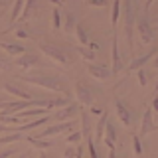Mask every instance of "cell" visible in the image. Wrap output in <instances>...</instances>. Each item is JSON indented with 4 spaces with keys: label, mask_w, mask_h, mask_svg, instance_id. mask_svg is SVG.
I'll return each instance as SVG.
<instances>
[{
    "label": "cell",
    "mask_w": 158,
    "mask_h": 158,
    "mask_svg": "<svg viewBox=\"0 0 158 158\" xmlns=\"http://www.w3.org/2000/svg\"><path fill=\"white\" fill-rule=\"evenodd\" d=\"M24 81L32 83V85H40L44 89H49V91H56V93H65L67 89L59 81L57 77H46V75H38V77H24Z\"/></svg>",
    "instance_id": "obj_1"
},
{
    "label": "cell",
    "mask_w": 158,
    "mask_h": 158,
    "mask_svg": "<svg viewBox=\"0 0 158 158\" xmlns=\"http://www.w3.org/2000/svg\"><path fill=\"white\" fill-rule=\"evenodd\" d=\"M71 128H75V121H63V123L48 127L46 131L36 138H48V136H53V135H61V132H67V131H71Z\"/></svg>",
    "instance_id": "obj_2"
},
{
    "label": "cell",
    "mask_w": 158,
    "mask_h": 158,
    "mask_svg": "<svg viewBox=\"0 0 158 158\" xmlns=\"http://www.w3.org/2000/svg\"><path fill=\"white\" fill-rule=\"evenodd\" d=\"M40 49H42L46 56H49L52 59H56L57 63H61V65H67L69 59L67 56L61 52V48H56V46H49V44H40Z\"/></svg>",
    "instance_id": "obj_3"
},
{
    "label": "cell",
    "mask_w": 158,
    "mask_h": 158,
    "mask_svg": "<svg viewBox=\"0 0 158 158\" xmlns=\"http://www.w3.org/2000/svg\"><path fill=\"white\" fill-rule=\"evenodd\" d=\"M75 97L83 107H91L93 105V91H91V87L83 85V83H77L75 85Z\"/></svg>",
    "instance_id": "obj_4"
},
{
    "label": "cell",
    "mask_w": 158,
    "mask_h": 158,
    "mask_svg": "<svg viewBox=\"0 0 158 158\" xmlns=\"http://www.w3.org/2000/svg\"><path fill=\"white\" fill-rule=\"evenodd\" d=\"M136 32L140 34V38H142V42H144V44H150L152 40H154V34H152V26H150V22L146 20V16L138 18V22H136Z\"/></svg>",
    "instance_id": "obj_5"
},
{
    "label": "cell",
    "mask_w": 158,
    "mask_h": 158,
    "mask_svg": "<svg viewBox=\"0 0 158 158\" xmlns=\"http://www.w3.org/2000/svg\"><path fill=\"white\" fill-rule=\"evenodd\" d=\"M115 109H117L118 121H121L125 127H131V125H132V113L127 109V105L121 101V99H115Z\"/></svg>",
    "instance_id": "obj_6"
},
{
    "label": "cell",
    "mask_w": 158,
    "mask_h": 158,
    "mask_svg": "<svg viewBox=\"0 0 158 158\" xmlns=\"http://www.w3.org/2000/svg\"><path fill=\"white\" fill-rule=\"evenodd\" d=\"M87 71L91 77L95 79H101V81H105V79L111 77V69H107L105 65H95V63H89L87 65Z\"/></svg>",
    "instance_id": "obj_7"
},
{
    "label": "cell",
    "mask_w": 158,
    "mask_h": 158,
    "mask_svg": "<svg viewBox=\"0 0 158 158\" xmlns=\"http://www.w3.org/2000/svg\"><path fill=\"white\" fill-rule=\"evenodd\" d=\"M154 118H152V111L150 109H146V113H144V117H142V127H140V136H146L148 132H152L154 131Z\"/></svg>",
    "instance_id": "obj_8"
},
{
    "label": "cell",
    "mask_w": 158,
    "mask_h": 158,
    "mask_svg": "<svg viewBox=\"0 0 158 158\" xmlns=\"http://www.w3.org/2000/svg\"><path fill=\"white\" fill-rule=\"evenodd\" d=\"M77 111H79V107L75 105V103H69V105H65V107L61 109V111H57L56 115H53V118H59L61 123L65 121V118H69V121H71V117L75 115Z\"/></svg>",
    "instance_id": "obj_9"
},
{
    "label": "cell",
    "mask_w": 158,
    "mask_h": 158,
    "mask_svg": "<svg viewBox=\"0 0 158 158\" xmlns=\"http://www.w3.org/2000/svg\"><path fill=\"white\" fill-rule=\"evenodd\" d=\"M4 91L10 93V95H14V97L26 99V101H30V99H32V95H30V93H26L24 89H20L16 83H4Z\"/></svg>",
    "instance_id": "obj_10"
},
{
    "label": "cell",
    "mask_w": 158,
    "mask_h": 158,
    "mask_svg": "<svg viewBox=\"0 0 158 158\" xmlns=\"http://www.w3.org/2000/svg\"><path fill=\"white\" fill-rule=\"evenodd\" d=\"M38 63H40V59L34 56V53H24V56H18V59H16L18 67H34V65H38Z\"/></svg>",
    "instance_id": "obj_11"
},
{
    "label": "cell",
    "mask_w": 158,
    "mask_h": 158,
    "mask_svg": "<svg viewBox=\"0 0 158 158\" xmlns=\"http://www.w3.org/2000/svg\"><path fill=\"white\" fill-rule=\"evenodd\" d=\"M105 132H107L105 144L109 146V150H113V148H115V140H117V131H115V127H113V123H111V121H107V125H105Z\"/></svg>",
    "instance_id": "obj_12"
},
{
    "label": "cell",
    "mask_w": 158,
    "mask_h": 158,
    "mask_svg": "<svg viewBox=\"0 0 158 158\" xmlns=\"http://www.w3.org/2000/svg\"><path fill=\"white\" fill-rule=\"evenodd\" d=\"M123 69V63H121V56H118V42H117V36L113 38V71L111 73H118Z\"/></svg>",
    "instance_id": "obj_13"
},
{
    "label": "cell",
    "mask_w": 158,
    "mask_h": 158,
    "mask_svg": "<svg viewBox=\"0 0 158 158\" xmlns=\"http://www.w3.org/2000/svg\"><path fill=\"white\" fill-rule=\"evenodd\" d=\"M26 142H30L34 148H40V150H46V148H52L53 142L52 140H46V138H36V136H24Z\"/></svg>",
    "instance_id": "obj_14"
},
{
    "label": "cell",
    "mask_w": 158,
    "mask_h": 158,
    "mask_svg": "<svg viewBox=\"0 0 158 158\" xmlns=\"http://www.w3.org/2000/svg\"><path fill=\"white\" fill-rule=\"evenodd\" d=\"M2 49L6 53H10V56H24V53H26V48H24L22 44H8V42H4Z\"/></svg>",
    "instance_id": "obj_15"
},
{
    "label": "cell",
    "mask_w": 158,
    "mask_h": 158,
    "mask_svg": "<svg viewBox=\"0 0 158 158\" xmlns=\"http://www.w3.org/2000/svg\"><path fill=\"white\" fill-rule=\"evenodd\" d=\"M154 53H156V48L152 49L150 53H146V56H142V57H136L135 61H132L131 65H128V71H135V69H142V65H144V63H148V61H150V59H152V56H154Z\"/></svg>",
    "instance_id": "obj_16"
},
{
    "label": "cell",
    "mask_w": 158,
    "mask_h": 158,
    "mask_svg": "<svg viewBox=\"0 0 158 158\" xmlns=\"http://www.w3.org/2000/svg\"><path fill=\"white\" fill-rule=\"evenodd\" d=\"M107 121H109V115L103 111V113H101V118H99V123H97V128H95V138H97V142H101V138H103V132H105Z\"/></svg>",
    "instance_id": "obj_17"
},
{
    "label": "cell",
    "mask_w": 158,
    "mask_h": 158,
    "mask_svg": "<svg viewBox=\"0 0 158 158\" xmlns=\"http://www.w3.org/2000/svg\"><path fill=\"white\" fill-rule=\"evenodd\" d=\"M48 109H42V107H38V109H34V111H22L18 115V118H26V117H46L48 115Z\"/></svg>",
    "instance_id": "obj_18"
},
{
    "label": "cell",
    "mask_w": 158,
    "mask_h": 158,
    "mask_svg": "<svg viewBox=\"0 0 158 158\" xmlns=\"http://www.w3.org/2000/svg\"><path fill=\"white\" fill-rule=\"evenodd\" d=\"M81 125H83V131H79L81 136H89V135H91V123H89L87 111H81Z\"/></svg>",
    "instance_id": "obj_19"
},
{
    "label": "cell",
    "mask_w": 158,
    "mask_h": 158,
    "mask_svg": "<svg viewBox=\"0 0 158 158\" xmlns=\"http://www.w3.org/2000/svg\"><path fill=\"white\" fill-rule=\"evenodd\" d=\"M22 8H24V0H16V2H14V8H12V14H10V24H14L20 18V10Z\"/></svg>",
    "instance_id": "obj_20"
},
{
    "label": "cell",
    "mask_w": 158,
    "mask_h": 158,
    "mask_svg": "<svg viewBox=\"0 0 158 158\" xmlns=\"http://www.w3.org/2000/svg\"><path fill=\"white\" fill-rule=\"evenodd\" d=\"M24 135L22 132H10L6 136H0V144H8V142H16V140H22Z\"/></svg>",
    "instance_id": "obj_21"
},
{
    "label": "cell",
    "mask_w": 158,
    "mask_h": 158,
    "mask_svg": "<svg viewBox=\"0 0 158 158\" xmlns=\"http://www.w3.org/2000/svg\"><path fill=\"white\" fill-rule=\"evenodd\" d=\"M118 14H121V0H115V2H113V12H111V24H113V28H115L117 22H118Z\"/></svg>",
    "instance_id": "obj_22"
},
{
    "label": "cell",
    "mask_w": 158,
    "mask_h": 158,
    "mask_svg": "<svg viewBox=\"0 0 158 158\" xmlns=\"http://www.w3.org/2000/svg\"><path fill=\"white\" fill-rule=\"evenodd\" d=\"M75 34H77L79 42H81V46H87V42H89V38H87V30L83 28L81 24H77V26H75Z\"/></svg>",
    "instance_id": "obj_23"
},
{
    "label": "cell",
    "mask_w": 158,
    "mask_h": 158,
    "mask_svg": "<svg viewBox=\"0 0 158 158\" xmlns=\"http://www.w3.org/2000/svg\"><path fill=\"white\" fill-rule=\"evenodd\" d=\"M52 20H53V30H61V12H59V8L52 10Z\"/></svg>",
    "instance_id": "obj_24"
},
{
    "label": "cell",
    "mask_w": 158,
    "mask_h": 158,
    "mask_svg": "<svg viewBox=\"0 0 158 158\" xmlns=\"http://www.w3.org/2000/svg\"><path fill=\"white\" fill-rule=\"evenodd\" d=\"M85 140H87V148H89V156H91V158H99L97 148H95V140H93V135L85 136Z\"/></svg>",
    "instance_id": "obj_25"
},
{
    "label": "cell",
    "mask_w": 158,
    "mask_h": 158,
    "mask_svg": "<svg viewBox=\"0 0 158 158\" xmlns=\"http://www.w3.org/2000/svg\"><path fill=\"white\" fill-rule=\"evenodd\" d=\"M77 49V53L81 57H85V59H89V61H91V59H95V52H93V49H87L85 46H81V48H75Z\"/></svg>",
    "instance_id": "obj_26"
},
{
    "label": "cell",
    "mask_w": 158,
    "mask_h": 158,
    "mask_svg": "<svg viewBox=\"0 0 158 158\" xmlns=\"http://www.w3.org/2000/svg\"><path fill=\"white\" fill-rule=\"evenodd\" d=\"M34 6H36V0H26V4H24V12H22V20H26V18H30V12L34 10Z\"/></svg>",
    "instance_id": "obj_27"
},
{
    "label": "cell",
    "mask_w": 158,
    "mask_h": 158,
    "mask_svg": "<svg viewBox=\"0 0 158 158\" xmlns=\"http://www.w3.org/2000/svg\"><path fill=\"white\" fill-rule=\"evenodd\" d=\"M75 26H77V24H75V16H73L71 12H67L65 14V30H67V32H73Z\"/></svg>",
    "instance_id": "obj_28"
},
{
    "label": "cell",
    "mask_w": 158,
    "mask_h": 158,
    "mask_svg": "<svg viewBox=\"0 0 158 158\" xmlns=\"http://www.w3.org/2000/svg\"><path fill=\"white\" fill-rule=\"evenodd\" d=\"M132 146H135V154L140 156L142 154V144H140V136L138 135H132Z\"/></svg>",
    "instance_id": "obj_29"
},
{
    "label": "cell",
    "mask_w": 158,
    "mask_h": 158,
    "mask_svg": "<svg viewBox=\"0 0 158 158\" xmlns=\"http://www.w3.org/2000/svg\"><path fill=\"white\" fill-rule=\"evenodd\" d=\"M20 121L22 118H18V117H0V123H4V125H18Z\"/></svg>",
    "instance_id": "obj_30"
},
{
    "label": "cell",
    "mask_w": 158,
    "mask_h": 158,
    "mask_svg": "<svg viewBox=\"0 0 158 158\" xmlns=\"http://www.w3.org/2000/svg\"><path fill=\"white\" fill-rule=\"evenodd\" d=\"M16 152H18V148H4V150H0V158H10Z\"/></svg>",
    "instance_id": "obj_31"
},
{
    "label": "cell",
    "mask_w": 158,
    "mask_h": 158,
    "mask_svg": "<svg viewBox=\"0 0 158 158\" xmlns=\"http://www.w3.org/2000/svg\"><path fill=\"white\" fill-rule=\"evenodd\" d=\"M138 83H140V87H146V83H148L144 69H138Z\"/></svg>",
    "instance_id": "obj_32"
},
{
    "label": "cell",
    "mask_w": 158,
    "mask_h": 158,
    "mask_svg": "<svg viewBox=\"0 0 158 158\" xmlns=\"http://www.w3.org/2000/svg\"><path fill=\"white\" fill-rule=\"evenodd\" d=\"M89 6H99V8H105L109 4V0H87Z\"/></svg>",
    "instance_id": "obj_33"
},
{
    "label": "cell",
    "mask_w": 158,
    "mask_h": 158,
    "mask_svg": "<svg viewBox=\"0 0 158 158\" xmlns=\"http://www.w3.org/2000/svg\"><path fill=\"white\" fill-rule=\"evenodd\" d=\"M79 140H81V132H79V131L71 132V135L67 136V142H79Z\"/></svg>",
    "instance_id": "obj_34"
},
{
    "label": "cell",
    "mask_w": 158,
    "mask_h": 158,
    "mask_svg": "<svg viewBox=\"0 0 158 158\" xmlns=\"http://www.w3.org/2000/svg\"><path fill=\"white\" fill-rule=\"evenodd\" d=\"M73 156H75V150H73V148H65V158H73Z\"/></svg>",
    "instance_id": "obj_35"
},
{
    "label": "cell",
    "mask_w": 158,
    "mask_h": 158,
    "mask_svg": "<svg viewBox=\"0 0 158 158\" xmlns=\"http://www.w3.org/2000/svg\"><path fill=\"white\" fill-rule=\"evenodd\" d=\"M73 158H83V146L75 148V156H73Z\"/></svg>",
    "instance_id": "obj_36"
},
{
    "label": "cell",
    "mask_w": 158,
    "mask_h": 158,
    "mask_svg": "<svg viewBox=\"0 0 158 158\" xmlns=\"http://www.w3.org/2000/svg\"><path fill=\"white\" fill-rule=\"evenodd\" d=\"M91 113H93V115H101L103 109H99V107H91Z\"/></svg>",
    "instance_id": "obj_37"
},
{
    "label": "cell",
    "mask_w": 158,
    "mask_h": 158,
    "mask_svg": "<svg viewBox=\"0 0 158 158\" xmlns=\"http://www.w3.org/2000/svg\"><path fill=\"white\" fill-rule=\"evenodd\" d=\"M16 36H18V38H26V36H28V34H26V32H24V30H18V32H16Z\"/></svg>",
    "instance_id": "obj_38"
},
{
    "label": "cell",
    "mask_w": 158,
    "mask_h": 158,
    "mask_svg": "<svg viewBox=\"0 0 158 158\" xmlns=\"http://www.w3.org/2000/svg\"><path fill=\"white\" fill-rule=\"evenodd\" d=\"M152 107H154V111L158 113V95L154 97V101H152Z\"/></svg>",
    "instance_id": "obj_39"
},
{
    "label": "cell",
    "mask_w": 158,
    "mask_h": 158,
    "mask_svg": "<svg viewBox=\"0 0 158 158\" xmlns=\"http://www.w3.org/2000/svg\"><path fill=\"white\" fill-rule=\"evenodd\" d=\"M6 67H8V63L4 61V59H0V69H6Z\"/></svg>",
    "instance_id": "obj_40"
},
{
    "label": "cell",
    "mask_w": 158,
    "mask_h": 158,
    "mask_svg": "<svg viewBox=\"0 0 158 158\" xmlns=\"http://www.w3.org/2000/svg\"><path fill=\"white\" fill-rule=\"evenodd\" d=\"M109 158H117V154H115V148H113V150H109Z\"/></svg>",
    "instance_id": "obj_41"
},
{
    "label": "cell",
    "mask_w": 158,
    "mask_h": 158,
    "mask_svg": "<svg viewBox=\"0 0 158 158\" xmlns=\"http://www.w3.org/2000/svg\"><path fill=\"white\" fill-rule=\"evenodd\" d=\"M152 2H154V0H146V12H148V8L152 6Z\"/></svg>",
    "instance_id": "obj_42"
},
{
    "label": "cell",
    "mask_w": 158,
    "mask_h": 158,
    "mask_svg": "<svg viewBox=\"0 0 158 158\" xmlns=\"http://www.w3.org/2000/svg\"><path fill=\"white\" fill-rule=\"evenodd\" d=\"M152 65H154V67H158V56L154 57V61H152Z\"/></svg>",
    "instance_id": "obj_43"
},
{
    "label": "cell",
    "mask_w": 158,
    "mask_h": 158,
    "mask_svg": "<svg viewBox=\"0 0 158 158\" xmlns=\"http://www.w3.org/2000/svg\"><path fill=\"white\" fill-rule=\"evenodd\" d=\"M18 158H28V152H24V154H22V156H18Z\"/></svg>",
    "instance_id": "obj_44"
},
{
    "label": "cell",
    "mask_w": 158,
    "mask_h": 158,
    "mask_svg": "<svg viewBox=\"0 0 158 158\" xmlns=\"http://www.w3.org/2000/svg\"><path fill=\"white\" fill-rule=\"evenodd\" d=\"M40 158H48V156H46V154H40Z\"/></svg>",
    "instance_id": "obj_45"
},
{
    "label": "cell",
    "mask_w": 158,
    "mask_h": 158,
    "mask_svg": "<svg viewBox=\"0 0 158 158\" xmlns=\"http://www.w3.org/2000/svg\"><path fill=\"white\" fill-rule=\"evenodd\" d=\"M0 107H2V103H0Z\"/></svg>",
    "instance_id": "obj_46"
},
{
    "label": "cell",
    "mask_w": 158,
    "mask_h": 158,
    "mask_svg": "<svg viewBox=\"0 0 158 158\" xmlns=\"http://www.w3.org/2000/svg\"><path fill=\"white\" fill-rule=\"evenodd\" d=\"M61 2H63V0H61Z\"/></svg>",
    "instance_id": "obj_47"
},
{
    "label": "cell",
    "mask_w": 158,
    "mask_h": 158,
    "mask_svg": "<svg viewBox=\"0 0 158 158\" xmlns=\"http://www.w3.org/2000/svg\"><path fill=\"white\" fill-rule=\"evenodd\" d=\"M156 20H158V18H156Z\"/></svg>",
    "instance_id": "obj_48"
}]
</instances>
